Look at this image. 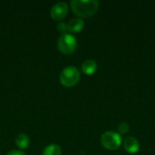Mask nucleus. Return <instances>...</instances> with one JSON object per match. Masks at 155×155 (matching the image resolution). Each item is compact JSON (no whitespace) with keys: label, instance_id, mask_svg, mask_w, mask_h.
Returning <instances> with one entry per match:
<instances>
[{"label":"nucleus","instance_id":"obj_3","mask_svg":"<svg viewBox=\"0 0 155 155\" xmlns=\"http://www.w3.org/2000/svg\"><path fill=\"white\" fill-rule=\"evenodd\" d=\"M57 47L63 54H72L77 47V40L71 34H62L57 40Z\"/></svg>","mask_w":155,"mask_h":155},{"label":"nucleus","instance_id":"obj_10","mask_svg":"<svg viewBox=\"0 0 155 155\" xmlns=\"http://www.w3.org/2000/svg\"><path fill=\"white\" fill-rule=\"evenodd\" d=\"M62 150L58 144L52 143L45 148L42 155H61Z\"/></svg>","mask_w":155,"mask_h":155},{"label":"nucleus","instance_id":"obj_12","mask_svg":"<svg viewBox=\"0 0 155 155\" xmlns=\"http://www.w3.org/2000/svg\"><path fill=\"white\" fill-rule=\"evenodd\" d=\"M57 30L62 34H65L67 31V25H65L64 23H59L57 25Z\"/></svg>","mask_w":155,"mask_h":155},{"label":"nucleus","instance_id":"obj_1","mask_svg":"<svg viewBox=\"0 0 155 155\" xmlns=\"http://www.w3.org/2000/svg\"><path fill=\"white\" fill-rule=\"evenodd\" d=\"M70 5L73 12L80 17L92 16L99 7V2L96 0H72Z\"/></svg>","mask_w":155,"mask_h":155},{"label":"nucleus","instance_id":"obj_2","mask_svg":"<svg viewBox=\"0 0 155 155\" xmlns=\"http://www.w3.org/2000/svg\"><path fill=\"white\" fill-rule=\"evenodd\" d=\"M80 72L74 66H67L64 68L60 74V83L65 87L74 86L80 80Z\"/></svg>","mask_w":155,"mask_h":155},{"label":"nucleus","instance_id":"obj_7","mask_svg":"<svg viewBox=\"0 0 155 155\" xmlns=\"http://www.w3.org/2000/svg\"><path fill=\"white\" fill-rule=\"evenodd\" d=\"M84 26V21L81 17H76L69 21L67 24V31L70 33H78Z\"/></svg>","mask_w":155,"mask_h":155},{"label":"nucleus","instance_id":"obj_13","mask_svg":"<svg viewBox=\"0 0 155 155\" xmlns=\"http://www.w3.org/2000/svg\"><path fill=\"white\" fill-rule=\"evenodd\" d=\"M5 155H25V153H23L22 151H19V150H13L9 153H7Z\"/></svg>","mask_w":155,"mask_h":155},{"label":"nucleus","instance_id":"obj_9","mask_svg":"<svg viewBox=\"0 0 155 155\" xmlns=\"http://www.w3.org/2000/svg\"><path fill=\"white\" fill-rule=\"evenodd\" d=\"M15 143L17 145V147L21 150L26 149L30 143V140L29 137L25 134H20L16 136L15 138Z\"/></svg>","mask_w":155,"mask_h":155},{"label":"nucleus","instance_id":"obj_4","mask_svg":"<svg viewBox=\"0 0 155 155\" xmlns=\"http://www.w3.org/2000/svg\"><path fill=\"white\" fill-rule=\"evenodd\" d=\"M101 143L107 150H117L122 144V137L118 133L108 131L102 134Z\"/></svg>","mask_w":155,"mask_h":155},{"label":"nucleus","instance_id":"obj_8","mask_svg":"<svg viewBox=\"0 0 155 155\" xmlns=\"http://www.w3.org/2000/svg\"><path fill=\"white\" fill-rule=\"evenodd\" d=\"M97 70V64L93 59H86L82 64V71L87 75L94 74Z\"/></svg>","mask_w":155,"mask_h":155},{"label":"nucleus","instance_id":"obj_11","mask_svg":"<svg viewBox=\"0 0 155 155\" xmlns=\"http://www.w3.org/2000/svg\"><path fill=\"white\" fill-rule=\"evenodd\" d=\"M117 130H118V134H127L128 132H129V130H130V126H129V124H126V123H122V124H120L119 125H118V127H117Z\"/></svg>","mask_w":155,"mask_h":155},{"label":"nucleus","instance_id":"obj_6","mask_svg":"<svg viewBox=\"0 0 155 155\" xmlns=\"http://www.w3.org/2000/svg\"><path fill=\"white\" fill-rule=\"evenodd\" d=\"M124 150L130 154H135L140 150V143L138 140L133 136H127L124 141Z\"/></svg>","mask_w":155,"mask_h":155},{"label":"nucleus","instance_id":"obj_5","mask_svg":"<svg viewBox=\"0 0 155 155\" xmlns=\"http://www.w3.org/2000/svg\"><path fill=\"white\" fill-rule=\"evenodd\" d=\"M68 13V5L65 2H59L53 5L50 11V15L54 20L60 21L64 19Z\"/></svg>","mask_w":155,"mask_h":155}]
</instances>
